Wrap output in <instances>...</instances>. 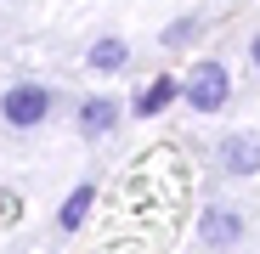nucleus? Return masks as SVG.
<instances>
[{"label": "nucleus", "instance_id": "9", "mask_svg": "<svg viewBox=\"0 0 260 254\" xmlns=\"http://www.w3.org/2000/svg\"><path fill=\"white\" fill-rule=\"evenodd\" d=\"M192 34H198V17H181V23H170V28H164V46H187Z\"/></svg>", "mask_w": 260, "mask_h": 254}, {"label": "nucleus", "instance_id": "7", "mask_svg": "<svg viewBox=\"0 0 260 254\" xmlns=\"http://www.w3.org/2000/svg\"><path fill=\"white\" fill-rule=\"evenodd\" d=\"M176 96H181V79H170V74H164V79H153V85H147V96L136 102V119H153V113H164Z\"/></svg>", "mask_w": 260, "mask_h": 254}, {"label": "nucleus", "instance_id": "8", "mask_svg": "<svg viewBox=\"0 0 260 254\" xmlns=\"http://www.w3.org/2000/svg\"><path fill=\"white\" fill-rule=\"evenodd\" d=\"M124 57H130V46L108 34V40H96V46H91V57H85V62H91L96 74H119V68H124Z\"/></svg>", "mask_w": 260, "mask_h": 254}, {"label": "nucleus", "instance_id": "3", "mask_svg": "<svg viewBox=\"0 0 260 254\" xmlns=\"http://www.w3.org/2000/svg\"><path fill=\"white\" fill-rule=\"evenodd\" d=\"M221 169L226 175H260V130H232L221 141Z\"/></svg>", "mask_w": 260, "mask_h": 254}, {"label": "nucleus", "instance_id": "10", "mask_svg": "<svg viewBox=\"0 0 260 254\" xmlns=\"http://www.w3.org/2000/svg\"><path fill=\"white\" fill-rule=\"evenodd\" d=\"M249 62H254V68H260V34H254V40H249Z\"/></svg>", "mask_w": 260, "mask_h": 254}, {"label": "nucleus", "instance_id": "5", "mask_svg": "<svg viewBox=\"0 0 260 254\" xmlns=\"http://www.w3.org/2000/svg\"><path fill=\"white\" fill-rule=\"evenodd\" d=\"M113 124H119V102L113 96H91V102L79 107V130L85 136H108Z\"/></svg>", "mask_w": 260, "mask_h": 254}, {"label": "nucleus", "instance_id": "2", "mask_svg": "<svg viewBox=\"0 0 260 254\" xmlns=\"http://www.w3.org/2000/svg\"><path fill=\"white\" fill-rule=\"evenodd\" d=\"M0 119L17 124V130L46 124V119H51V91H46V85H12V91L0 96Z\"/></svg>", "mask_w": 260, "mask_h": 254}, {"label": "nucleus", "instance_id": "4", "mask_svg": "<svg viewBox=\"0 0 260 254\" xmlns=\"http://www.w3.org/2000/svg\"><path fill=\"white\" fill-rule=\"evenodd\" d=\"M198 237L209 243V248H232V243H243V215L238 209H204V221H198Z\"/></svg>", "mask_w": 260, "mask_h": 254}, {"label": "nucleus", "instance_id": "1", "mask_svg": "<svg viewBox=\"0 0 260 254\" xmlns=\"http://www.w3.org/2000/svg\"><path fill=\"white\" fill-rule=\"evenodd\" d=\"M181 96H187L192 113H221L226 96H232V74H226V62L198 57V62L187 68V79H181Z\"/></svg>", "mask_w": 260, "mask_h": 254}, {"label": "nucleus", "instance_id": "6", "mask_svg": "<svg viewBox=\"0 0 260 254\" xmlns=\"http://www.w3.org/2000/svg\"><path fill=\"white\" fill-rule=\"evenodd\" d=\"M91 203H96V187H91V181H79V187H74V198L62 203L57 226H62V232H79V226H85V215H91Z\"/></svg>", "mask_w": 260, "mask_h": 254}]
</instances>
